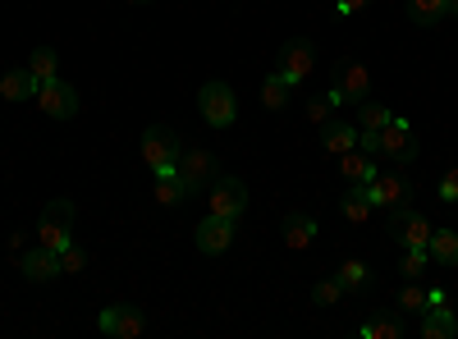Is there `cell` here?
I'll list each match as a JSON object with an SVG mask.
<instances>
[{"label": "cell", "instance_id": "cell-1", "mask_svg": "<svg viewBox=\"0 0 458 339\" xmlns=\"http://www.w3.org/2000/svg\"><path fill=\"white\" fill-rule=\"evenodd\" d=\"M371 88H376L371 69H367L358 55H339V60H335V73H330L326 97H330V106H335V110H344V106L367 101V97H371Z\"/></svg>", "mask_w": 458, "mask_h": 339}, {"label": "cell", "instance_id": "cell-2", "mask_svg": "<svg viewBox=\"0 0 458 339\" xmlns=\"http://www.w3.org/2000/svg\"><path fill=\"white\" fill-rule=\"evenodd\" d=\"M179 157H183V142L170 124H147L142 129V161L151 165V174L179 170Z\"/></svg>", "mask_w": 458, "mask_h": 339}, {"label": "cell", "instance_id": "cell-3", "mask_svg": "<svg viewBox=\"0 0 458 339\" xmlns=\"http://www.w3.org/2000/svg\"><path fill=\"white\" fill-rule=\"evenodd\" d=\"M386 230H390V239H394L399 248H427L436 225H431V216L417 211V207H412V198H408V202L390 207V225H386Z\"/></svg>", "mask_w": 458, "mask_h": 339}, {"label": "cell", "instance_id": "cell-4", "mask_svg": "<svg viewBox=\"0 0 458 339\" xmlns=\"http://www.w3.org/2000/svg\"><path fill=\"white\" fill-rule=\"evenodd\" d=\"M73 202L69 198H55V202H47L42 207V220H37V243L42 248H51V252H60L64 243H73Z\"/></svg>", "mask_w": 458, "mask_h": 339}, {"label": "cell", "instance_id": "cell-5", "mask_svg": "<svg viewBox=\"0 0 458 339\" xmlns=\"http://www.w3.org/2000/svg\"><path fill=\"white\" fill-rule=\"evenodd\" d=\"M198 110H202V120L211 129H229V124L239 120V97H234V88H229L225 79H211L198 92Z\"/></svg>", "mask_w": 458, "mask_h": 339}, {"label": "cell", "instance_id": "cell-6", "mask_svg": "<svg viewBox=\"0 0 458 339\" xmlns=\"http://www.w3.org/2000/svg\"><path fill=\"white\" fill-rule=\"evenodd\" d=\"M362 193H367V202H371V211L376 207H399V202H408L412 198V183H408V174H403V165H390V170H376L367 183H362Z\"/></svg>", "mask_w": 458, "mask_h": 339}, {"label": "cell", "instance_id": "cell-7", "mask_svg": "<svg viewBox=\"0 0 458 339\" xmlns=\"http://www.w3.org/2000/svg\"><path fill=\"white\" fill-rule=\"evenodd\" d=\"M376 138H380V147H376V157H380V161H390V165H408V161H417L412 120H403V115H390V124L380 129Z\"/></svg>", "mask_w": 458, "mask_h": 339}, {"label": "cell", "instance_id": "cell-8", "mask_svg": "<svg viewBox=\"0 0 458 339\" xmlns=\"http://www.w3.org/2000/svg\"><path fill=\"white\" fill-rule=\"evenodd\" d=\"M248 211V183L239 174H220L207 193V216H225V220H239Z\"/></svg>", "mask_w": 458, "mask_h": 339}, {"label": "cell", "instance_id": "cell-9", "mask_svg": "<svg viewBox=\"0 0 458 339\" xmlns=\"http://www.w3.org/2000/svg\"><path fill=\"white\" fill-rule=\"evenodd\" d=\"M276 69L293 88H302L312 79V69H317V47L308 42V37H289V42L280 47V55H276Z\"/></svg>", "mask_w": 458, "mask_h": 339}, {"label": "cell", "instance_id": "cell-10", "mask_svg": "<svg viewBox=\"0 0 458 339\" xmlns=\"http://www.w3.org/2000/svg\"><path fill=\"white\" fill-rule=\"evenodd\" d=\"M97 330H101V335H110V339H138V335L147 330V312H142V308H133V303L101 308Z\"/></svg>", "mask_w": 458, "mask_h": 339}, {"label": "cell", "instance_id": "cell-11", "mask_svg": "<svg viewBox=\"0 0 458 339\" xmlns=\"http://www.w3.org/2000/svg\"><path fill=\"white\" fill-rule=\"evenodd\" d=\"M179 174H183V183L193 188V193H202V188H211L220 179V157L207 152V147H193V152L179 157Z\"/></svg>", "mask_w": 458, "mask_h": 339}, {"label": "cell", "instance_id": "cell-12", "mask_svg": "<svg viewBox=\"0 0 458 339\" xmlns=\"http://www.w3.org/2000/svg\"><path fill=\"white\" fill-rule=\"evenodd\" d=\"M37 106H42L51 120H73V115H79V92H73L55 73V79H47L42 88H37Z\"/></svg>", "mask_w": 458, "mask_h": 339}, {"label": "cell", "instance_id": "cell-13", "mask_svg": "<svg viewBox=\"0 0 458 339\" xmlns=\"http://www.w3.org/2000/svg\"><path fill=\"white\" fill-rule=\"evenodd\" d=\"M234 234H239V220L207 216V220L198 225V230H193V243H198V252H207V257H220V252H229Z\"/></svg>", "mask_w": 458, "mask_h": 339}, {"label": "cell", "instance_id": "cell-14", "mask_svg": "<svg viewBox=\"0 0 458 339\" xmlns=\"http://www.w3.org/2000/svg\"><path fill=\"white\" fill-rule=\"evenodd\" d=\"M14 267L23 271V280H32V284H47V280H60L64 271H60V252H51V248H28V252H19L14 257Z\"/></svg>", "mask_w": 458, "mask_h": 339}, {"label": "cell", "instance_id": "cell-15", "mask_svg": "<svg viewBox=\"0 0 458 339\" xmlns=\"http://www.w3.org/2000/svg\"><path fill=\"white\" fill-rule=\"evenodd\" d=\"M280 234H284V248H293V252L312 248V243H317V216H308V211H289V216L280 220Z\"/></svg>", "mask_w": 458, "mask_h": 339}, {"label": "cell", "instance_id": "cell-16", "mask_svg": "<svg viewBox=\"0 0 458 339\" xmlns=\"http://www.w3.org/2000/svg\"><path fill=\"white\" fill-rule=\"evenodd\" d=\"M358 335H362V339H403V335H408V321H403L399 308H380L371 321L358 326Z\"/></svg>", "mask_w": 458, "mask_h": 339}, {"label": "cell", "instance_id": "cell-17", "mask_svg": "<svg viewBox=\"0 0 458 339\" xmlns=\"http://www.w3.org/2000/svg\"><path fill=\"white\" fill-rule=\"evenodd\" d=\"M417 335H422V339H454L458 335V317L449 312V303L427 308L422 317H417Z\"/></svg>", "mask_w": 458, "mask_h": 339}, {"label": "cell", "instance_id": "cell-18", "mask_svg": "<svg viewBox=\"0 0 458 339\" xmlns=\"http://www.w3.org/2000/svg\"><path fill=\"white\" fill-rule=\"evenodd\" d=\"M321 147H326L330 157L353 152V147H358V124H344L339 115H335V120H326V124H321Z\"/></svg>", "mask_w": 458, "mask_h": 339}, {"label": "cell", "instance_id": "cell-19", "mask_svg": "<svg viewBox=\"0 0 458 339\" xmlns=\"http://www.w3.org/2000/svg\"><path fill=\"white\" fill-rule=\"evenodd\" d=\"M151 198H157L161 207H183L188 198H193V188L183 183L179 170H161V174H157V188H151Z\"/></svg>", "mask_w": 458, "mask_h": 339}, {"label": "cell", "instance_id": "cell-20", "mask_svg": "<svg viewBox=\"0 0 458 339\" xmlns=\"http://www.w3.org/2000/svg\"><path fill=\"white\" fill-rule=\"evenodd\" d=\"M37 88H42V83L28 73V64L23 69H10L5 79H0V97H5V101H37Z\"/></svg>", "mask_w": 458, "mask_h": 339}, {"label": "cell", "instance_id": "cell-21", "mask_svg": "<svg viewBox=\"0 0 458 339\" xmlns=\"http://www.w3.org/2000/svg\"><path fill=\"white\" fill-rule=\"evenodd\" d=\"M431 261L440 271H454L458 267V230H431Z\"/></svg>", "mask_w": 458, "mask_h": 339}, {"label": "cell", "instance_id": "cell-22", "mask_svg": "<svg viewBox=\"0 0 458 339\" xmlns=\"http://www.w3.org/2000/svg\"><path fill=\"white\" fill-rule=\"evenodd\" d=\"M371 174H376V157L358 152V147L339 157V179H344V183H367Z\"/></svg>", "mask_w": 458, "mask_h": 339}, {"label": "cell", "instance_id": "cell-23", "mask_svg": "<svg viewBox=\"0 0 458 339\" xmlns=\"http://www.w3.org/2000/svg\"><path fill=\"white\" fill-rule=\"evenodd\" d=\"M339 216L349 220V225H367L371 202H367V193H362V183H349V188H344V198H339Z\"/></svg>", "mask_w": 458, "mask_h": 339}, {"label": "cell", "instance_id": "cell-24", "mask_svg": "<svg viewBox=\"0 0 458 339\" xmlns=\"http://www.w3.org/2000/svg\"><path fill=\"white\" fill-rule=\"evenodd\" d=\"M289 97H293V83L284 79V73H280V69L266 73V83H261V106H266V110H284Z\"/></svg>", "mask_w": 458, "mask_h": 339}, {"label": "cell", "instance_id": "cell-25", "mask_svg": "<svg viewBox=\"0 0 458 339\" xmlns=\"http://www.w3.org/2000/svg\"><path fill=\"white\" fill-rule=\"evenodd\" d=\"M408 19L417 28H436L440 19H449V0H408Z\"/></svg>", "mask_w": 458, "mask_h": 339}, {"label": "cell", "instance_id": "cell-26", "mask_svg": "<svg viewBox=\"0 0 458 339\" xmlns=\"http://www.w3.org/2000/svg\"><path fill=\"white\" fill-rule=\"evenodd\" d=\"M335 275H339V284H344V293H362V289L371 284V267H367V261H362V257H349V261H344V267H339Z\"/></svg>", "mask_w": 458, "mask_h": 339}, {"label": "cell", "instance_id": "cell-27", "mask_svg": "<svg viewBox=\"0 0 458 339\" xmlns=\"http://www.w3.org/2000/svg\"><path fill=\"white\" fill-rule=\"evenodd\" d=\"M28 73H32L37 83H47V79H55V73H60V55H55L51 47H37V51L28 55Z\"/></svg>", "mask_w": 458, "mask_h": 339}, {"label": "cell", "instance_id": "cell-28", "mask_svg": "<svg viewBox=\"0 0 458 339\" xmlns=\"http://www.w3.org/2000/svg\"><path fill=\"white\" fill-rule=\"evenodd\" d=\"M390 115H394V110L390 106H380V101H358V129H371V133H380V129H386L390 124Z\"/></svg>", "mask_w": 458, "mask_h": 339}, {"label": "cell", "instance_id": "cell-29", "mask_svg": "<svg viewBox=\"0 0 458 339\" xmlns=\"http://www.w3.org/2000/svg\"><path fill=\"white\" fill-rule=\"evenodd\" d=\"M431 267H436V261H431V248H403V261H399L403 280H422Z\"/></svg>", "mask_w": 458, "mask_h": 339}, {"label": "cell", "instance_id": "cell-30", "mask_svg": "<svg viewBox=\"0 0 458 339\" xmlns=\"http://www.w3.org/2000/svg\"><path fill=\"white\" fill-rule=\"evenodd\" d=\"M399 312H403V317H422V312H427V289L417 284V280H408V284L399 289Z\"/></svg>", "mask_w": 458, "mask_h": 339}, {"label": "cell", "instance_id": "cell-31", "mask_svg": "<svg viewBox=\"0 0 458 339\" xmlns=\"http://www.w3.org/2000/svg\"><path fill=\"white\" fill-rule=\"evenodd\" d=\"M335 115H339V110L330 106V97H326V92H321V97H308V101H302V120H308V124H317V129H321L326 120H335Z\"/></svg>", "mask_w": 458, "mask_h": 339}, {"label": "cell", "instance_id": "cell-32", "mask_svg": "<svg viewBox=\"0 0 458 339\" xmlns=\"http://www.w3.org/2000/svg\"><path fill=\"white\" fill-rule=\"evenodd\" d=\"M339 298H344L339 275H330V280H317V284H312V308H339Z\"/></svg>", "mask_w": 458, "mask_h": 339}, {"label": "cell", "instance_id": "cell-33", "mask_svg": "<svg viewBox=\"0 0 458 339\" xmlns=\"http://www.w3.org/2000/svg\"><path fill=\"white\" fill-rule=\"evenodd\" d=\"M83 267H88V252H83L79 243H64V248H60V271H64V275H83Z\"/></svg>", "mask_w": 458, "mask_h": 339}, {"label": "cell", "instance_id": "cell-34", "mask_svg": "<svg viewBox=\"0 0 458 339\" xmlns=\"http://www.w3.org/2000/svg\"><path fill=\"white\" fill-rule=\"evenodd\" d=\"M436 193H440V202H445V207H458V165H449V170L440 174Z\"/></svg>", "mask_w": 458, "mask_h": 339}, {"label": "cell", "instance_id": "cell-35", "mask_svg": "<svg viewBox=\"0 0 458 339\" xmlns=\"http://www.w3.org/2000/svg\"><path fill=\"white\" fill-rule=\"evenodd\" d=\"M371 0H335V19H353L358 10H367Z\"/></svg>", "mask_w": 458, "mask_h": 339}, {"label": "cell", "instance_id": "cell-36", "mask_svg": "<svg viewBox=\"0 0 458 339\" xmlns=\"http://www.w3.org/2000/svg\"><path fill=\"white\" fill-rule=\"evenodd\" d=\"M440 303H449V293H445L440 284H431V289H427V308H440Z\"/></svg>", "mask_w": 458, "mask_h": 339}, {"label": "cell", "instance_id": "cell-37", "mask_svg": "<svg viewBox=\"0 0 458 339\" xmlns=\"http://www.w3.org/2000/svg\"><path fill=\"white\" fill-rule=\"evenodd\" d=\"M449 19H458V0H449Z\"/></svg>", "mask_w": 458, "mask_h": 339}, {"label": "cell", "instance_id": "cell-38", "mask_svg": "<svg viewBox=\"0 0 458 339\" xmlns=\"http://www.w3.org/2000/svg\"><path fill=\"white\" fill-rule=\"evenodd\" d=\"M124 5H151V0H124Z\"/></svg>", "mask_w": 458, "mask_h": 339}]
</instances>
